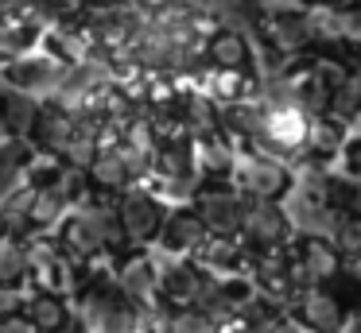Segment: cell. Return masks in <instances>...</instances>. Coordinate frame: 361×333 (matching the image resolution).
<instances>
[{
    "instance_id": "cell-3",
    "label": "cell",
    "mask_w": 361,
    "mask_h": 333,
    "mask_svg": "<svg viewBox=\"0 0 361 333\" xmlns=\"http://www.w3.org/2000/svg\"><path fill=\"white\" fill-rule=\"evenodd\" d=\"M299 167L272 151H257V147H245L241 159L233 170V186L245 194L249 201H288L295 190Z\"/></svg>"
},
{
    "instance_id": "cell-41",
    "label": "cell",
    "mask_w": 361,
    "mask_h": 333,
    "mask_svg": "<svg viewBox=\"0 0 361 333\" xmlns=\"http://www.w3.org/2000/svg\"><path fill=\"white\" fill-rule=\"evenodd\" d=\"M195 333H226V329H218V325H210V322H206V318H202V325H198Z\"/></svg>"
},
{
    "instance_id": "cell-18",
    "label": "cell",
    "mask_w": 361,
    "mask_h": 333,
    "mask_svg": "<svg viewBox=\"0 0 361 333\" xmlns=\"http://www.w3.org/2000/svg\"><path fill=\"white\" fill-rule=\"evenodd\" d=\"M20 314H24L39 333H74L78 329V310H74V302L63 299V294H47V291H39V287L27 294Z\"/></svg>"
},
{
    "instance_id": "cell-34",
    "label": "cell",
    "mask_w": 361,
    "mask_h": 333,
    "mask_svg": "<svg viewBox=\"0 0 361 333\" xmlns=\"http://www.w3.org/2000/svg\"><path fill=\"white\" fill-rule=\"evenodd\" d=\"M338 170H342V175H350L353 182H361V132L350 139V147L342 151V159H338Z\"/></svg>"
},
{
    "instance_id": "cell-21",
    "label": "cell",
    "mask_w": 361,
    "mask_h": 333,
    "mask_svg": "<svg viewBox=\"0 0 361 333\" xmlns=\"http://www.w3.org/2000/svg\"><path fill=\"white\" fill-rule=\"evenodd\" d=\"M198 268L214 279H229V275H249L252 268V252L241 244V237H210L206 248L198 252Z\"/></svg>"
},
{
    "instance_id": "cell-37",
    "label": "cell",
    "mask_w": 361,
    "mask_h": 333,
    "mask_svg": "<svg viewBox=\"0 0 361 333\" xmlns=\"http://www.w3.org/2000/svg\"><path fill=\"white\" fill-rule=\"evenodd\" d=\"M0 333H39L24 314H4L0 318Z\"/></svg>"
},
{
    "instance_id": "cell-29",
    "label": "cell",
    "mask_w": 361,
    "mask_h": 333,
    "mask_svg": "<svg viewBox=\"0 0 361 333\" xmlns=\"http://www.w3.org/2000/svg\"><path fill=\"white\" fill-rule=\"evenodd\" d=\"M326 116L350 124L353 132L361 128V82H357V77H342V82L334 85V93H330V113Z\"/></svg>"
},
{
    "instance_id": "cell-30",
    "label": "cell",
    "mask_w": 361,
    "mask_h": 333,
    "mask_svg": "<svg viewBox=\"0 0 361 333\" xmlns=\"http://www.w3.org/2000/svg\"><path fill=\"white\" fill-rule=\"evenodd\" d=\"M283 318H288V314H283L280 306H272L268 299H257L252 306H245L241 314H237V322L229 325L226 333H272Z\"/></svg>"
},
{
    "instance_id": "cell-2",
    "label": "cell",
    "mask_w": 361,
    "mask_h": 333,
    "mask_svg": "<svg viewBox=\"0 0 361 333\" xmlns=\"http://www.w3.org/2000/svg\"><path fill=\"white\" fill-rule=\"evenodd\" d=\"M252 39H257L260 54L272 58H299V54H314V31H311V12L303 4L272 8L260 12L252 23Z\"/></svg>"
},
{
    "instance_id": "cell-13",
    "label": "cell",
    "mask_w": 361,
    "mask_h": 333,
    "mask_svg": "<svg viewBox=\"0 0 361 333\" xmlns=\"http://www.w3.org/2000/svg\"><path fill=\"white\" fill-rule=\"evenodd\" d=\"M206 240H210V229L202 225V217L190 206H175L171 217H167V225H164V232H159L156 252L164 256V260H198Z\"/></svg>"
},
{
    "instance_id": "cell-1",
    "label": "cell",
    "mask_w": 361,
    "mask_h": 333,
    "mask_svg": "<svg viewBox=\"0 0 361 333\" xmlns=\"http://www.w3.org/2000/svg\"><path fill=\"white\" fill-rule=\"evenodd\" d=\"M353 314H361V294L353 291L345 271H342V279H334L326 287H311L291 306V322L303 333H345Z\"/></svg>"
},
{
    "instance_id": "cell-25",
    "label": "cell",
    "mask_w": 361,
    "mask_h": 333,
    "mask_svg": "<svg viewBox=\"0 0 361 333\" xmlns=\"http://www.w3.org/2000/svg\"><path fill=\"white\" fill-rule=\"evenodd\" d=\"M90 182H94V194H109V198H121V194L133 190L136 178H133L128 159L121 155V147H105L97 155V163L90 167Z\"/></svg>"
},
{
    "instance_id": "cell-4",
    "label": "cell",
    "mask_w": 361,
    "mask_h": 333,
    "mask_svg": "<svg viewBox=\"0 0 361 333\" xmlns=\"http://www.w3.org/2000/svg\"><path fill=\"white\" fill-rule=\"evenodd\" d=\"M117 209H121V225H125L128 244H133V252H140V248L159 244V232H164L175 206L152 186H133L128 194H121Z\"/></svg>"
},
{
    "instance_id": "cell-8",
    "label": "cell",
    "mask_w": 361,
    "mask_h": 333,
    "mask_svg": "<svg viewBox=\"0 0 361 333\" xmlns=\"http://www.w3.org/2000/svg\"><path fill=\"white\" fill-rule=\"evenodd\" d=\"M245 206H249V198L233 182H202L190 198V209L202 217L210 237H241Z\"/></svg>"
},
{
    "instance_id": "cell-28",
    "label": "cell",
    "mask_w": 361,
    "mask_h": 333,
    "mask_svg": "<svg viewBox=\"0 0 361 333\" xmlns=\"http://www.w3.org/2000/svg\"><path fill=\"white\" fill-rule=\"evenodd\" d=\"M51 190L59 194V198L66 201V206H86L90 198H94V182H90V170H82V167H71V163L63 159V167H59V175H55V182H51Z\"/></svg>"
},
{
    "instance_id": "cell-31",
    "label": "cell",
    "mask_w": 361,
    "mask_h": 333,
    "mask_svg": "<svg viewBox=\"0 0 361 333\" xmlns=\"http://www.w3.org/2000/svg\"><path fill=\"white\" fill-rule=\"evenodd\" d=\"M27 275V240H0V287H24Z\"/></svg>"
},
{
    "instance_id": "cell-24",
    "label": "cell",
    "mask_w": 361,
    "mask_h": 333,
    "mask_svg": "<svg viewBox=\"0 0 361 333\" xmlns=\"http://www.w3.org/2000/svg\"><path fill=\"white\" fill-rule=\"evenodd\" d=\"M43 51H47L51 58H59L66 70H74V66H86L97 54V46H94V39L86 35L82 23H55V27L47 31V39H43Z\"/></svg>"
},
{
    "instance_id": "cell-36",
    "label": "cell",
    "mask_w": 361,
    "mask_h": 333,
    "mask_svg": "<svg viewBox=\"0 0 361 333\" xmlns=\"http://www.w3.org/2000/svg\"><path fill=\"white\" fill-rule=\"evenodd\" d=\"M299 4H303L307 12H345V8H353L357 0H299Z\"/></svg>"
},
{
    "instance_id": "cell-33",
    "label": "cell",
    "mask_w": 361,
    "mask_h": 333,
    "mask_svg": "<svg viewBox=\"0 0 361 333\" xmlns=\"http://www.w3.org/2000/svg\"><path fill=\"white\" fill-rule=\"evenodd\" d=\"M334 244L342 248V256H345V260L361 256V213L338 217V225H334Z\"/></svg>"
},
{
    "instance_id": "cell-44",
    "label": "cell",
    "mask_w": 361,
    "mask_h": 333,
    "mask_svg": "<svg viewBox=\"0 0 361 333\" xmlns=\"http://www.w3.org/2000/svg\"><path fill=\"white\" fill-rule=\"evenodd\" d=\"M357 132H361V128H357Z\"/></svg>"
},
{
    "instance_id": "cell-19",
    "label": "cell",
    "mask_w": 361,
    "mask_h": 333,
    "mask_svg": "<svg viewBox=\"0 0 361 333\" xmlns=\"http://www.w3.org/2000/svg\"><path fill=\"white\" fill-rule=\"evenodd\" d=\"M78 116L66 113L59 101H43V116H39V128H35L32 144L39 147L43 155H51V159H63L66 151H71L74 136H78Z\"/></svg>"
},
{
    "instance_id": "cell-10",
    "label": "cell",
    "mask_w": 361,
    "mask_h": 333,
    "mask_svg": "<svg viewBox=\"0 0 361 333\" xmlns=\"http://www.w3.org/2000/svg\"><path fill=\"white\" fill-rule=\"evenodd\" d=\"M63 77H66V66L59 58H51L47 51L4 62V85H12L20 93H32L39 101H55L59 89H63Z\"/></svg>"
},
{
    "instance_id": "cell-9",
    "label": "cell",
    "mask_w": 361,
    "mask_h": 333,
    "mask_svg": "<svg viewBox=\"0 0 361 333\" xmlns=\"http://www.w3.org/2000/svg\"><path fill=\"white\" fill-rule=\"evenodd\" d=\"M311 113L303 108H272L268 105V120H264V136H260L257 151H272L288 163H303L307 159V139H311Z\"/></svg>"
},
{
    "instance_id": "cell-7",
    "label": "cell",
    "mask_w": 361,
    "mask_h": 333,
    "mask_svg": "<svg viewBox=\"0 0 361 333\" xmlns=\"http://www.w3.org/2000/svg\"><path fill=\"white\" fill-rule=\"evenodd\" d=\"M117 283L125 291V299L133 306H140L144 314L152 310H164L159 291H164V256L156 248H140V252H128L117 260Z\"/></svg>"
},
{
    "instance_id": "cell-14",
    "label": "cell",
    "mask_w": 361,
    "mask_h": 333,
    "mask_svg": "<svg viewBox=\"0 0 361 333\" xmlns=\"http://www.w3.org/2000/svg\"><path fill=\"white\" fill-rule=\"evenodd\" d=\"M206 70H229V74H260V46L252 31L218 27L206 43Z\"/></svg>"
},
{
    "instance_id": "cell-12",
    "label": "cell",
    "mask_w": 361,
    "mask_h": 333,
    "mask_svg": "<svg viewBox=\"0 0 361 333\" xmlns=\"http://www.w3.org/2000/svg\"><path fill=\"white\" fill-rule=\"evenodd\" d=\"M249 279H252V287H257L260 299H268L272 306H280L283 314H291V306L299 302L295 271H291V248H288V252H264V256H252Z\"/></svg>"
},
{
    "instance_id": "cell-15",
    "label": "cell",
    "mask_w": 361,
    "mask_h": 333,
    "mask_svg": "<svg viewBox=\"0 0 361 333\" xmlns=\"http://www.w3.org/2000/svg\"><path fill=\"white\" fill-rule=\"evenodd\" d=\"M206 283H210V275L195 260H164V291H159V302L171 314L198 310V299H202Z\"/></svg>"
},
{
    "instance_id": "cell-22",
    "label": "cell",
    "mask_w": 361,
    "mask_h": 333,
    "mask_svg": "<svg viewBox=\"0 0 361 333\" xmlns=\"http://www.w3.org/2000/svg\"><path fill=\"white\" fill-rule=\"evenodd\" d=\"M39 116H43V101L39 97L4 85V93H0V128H4V136L32 139L35 128H39Z\"/></svg>"
},
{
    "instance_id": "cell-32",
    "label": "cell",
    "mask_w": 361,
    "mask_h": 333,
    "mask_svg": "<svg viewBox=\"0 0 361 333\" xmlns=\"http://www.w3.org/2000/svg\"><path fill=\"white\" fill-rule=\"evenodd\" d=\"M326 198H330V206H334L338 217L361 213V182H353V178L342 175L338 167H330V175H326Z\"/></svg>"
},
{
    "instance_id": "cell-6",
    "label": "cell",
    "mask_w": 361,
    "mask_h": 333,
    "mask_svg": "<svg viewBox=\"0 0 361 333\" xmlns=\"http://www.w3.org/2000/svg\"><path fill=\"white\" fill-rule=\"evenodd\" d=\"M27 275L39 291L63 294V299H78L82 291V268L59 248L51 237H32L27 240Z\"/></svg>"
},
{
    "instance_id": "cell-23",
    "label": "cell",
    "mask_w": 361,
    "mask_h": 333,
    "mask_svg": "<svg viewBox=\"0 0 361 333\" xmlns=\"http://www.w3.org/2000/svg\"><path fill=\"white\" fill-rule=\"evenodd\" d=\"M195 159H198V170H202L206 182H233V170H237V159H241V147L233 144V136H229V132H221V136L195 139Z\"/></svg>"
},
{
    "instance_id": "cell-39",
    "label": "cell",
    "mask_w": 361,
    "mask_h": 333,
    "mask_svg": "<svg viewBox=\"0 0 361 333\" xmlns=\"http://www.w3.org/2000/svg\"><path fill=\"white\" fill-rule=\"evenodd\" d=\"M249 8H257V12H272V8H288V4H299V0H245Z\"/></svg>"
},
{
    "instance_id": "cell-11",
    "label": "cell",
    "mask_w": 361,
    "mask_h": 333,
    "mask_svg": "<svg viewBox=\"0 0 361 333\" xmlns=\"http://www.w3.org/2000/svg\"><path fill=\"white\" fill-rule=\"evenodd\" d=\"M55 240H59V248L78 263V268H90V263H97V260H113L109 240H105V229H102V221L94 217L90 206L74 209V213L66 217V225L59 229Z\"/></svg>"
},
{
    "instance_id": "cell-35",
    "label": "cell",
    "mask_w": 361,
    "mask_h": 333,
    "mask_svg": "<svg viewBox=\"0 0 361 333\" xmlns=\"http://www.w3.org/2000/svg\"><path fill=\"white\" fill-rule=\"evenodd\" d=\"M342 23H345V39H350V43H361V0L342 12Z\"/></svg>"
},
{
    "instance_id": "cell-40",
    "label": "cell",
    "mask_w": 361,
    "mask_h": 333,
    "mask_svg": "<svg viewBox=\"0 0 361 333\" xmlns=\"http://www.w3.org/2000/svg\"><path fill=\"white\" fill-rule=\"evenodd\" d=\"M272 333H303V329H299V325H295V322H291V314H288V318H283V322H280V325H276V329H272Z\"/></svg>"
},
{
    "instance_id": "cell-16",
    "label": "cell",
    "mask_w": 361,
    "mask_h": 333,
    "mask_svg": "<svg viewBox=\"0 0 361 333\" xmlns=\"http://www.w3.org/2000/svg\"><path fill=\"white\" fill-rule=\"evenodd\" d=\"M291 256H295V263L311 275L314 287L334 283L345 271V256H342V248L334 244V237H295Z\"/></svg>"
},
{
    "instance_id": "cell-17",
    "label": "cell",
    "mask_w": 361,
    "mask_h": 333,
    "mask_svg": "<svg viewBox=\"0 0 361 333\" xmlns=\"http://www.w3.org/2000/svg\"><path fill=\"white\" fill-rule=\"evenodd\" d=\"M357 136V132L350 128V124L334 120V116H314L311 120V139H307V159L299 163V167H338V159H342V151L350 147V139Z\"/></svg>"
},
{
    "instance_id": "cell-43",
    "label": "cell",
    "mask_w": 361,
    "mask_h": 333,
    "mask_svg": "<svg viewBox=\"0 0 361 333\" xmlns=\"http://www.w3.org/2000/svg\"><path fill=\"white\" fill-rule=\"evenodd\" d=\"M94 4H121V0H90V8H94Z\"/></svg>"
},
{
    "instance_id": "cell-26",
    "label": "cell",
    "mask_w": 361,
    "mask_h": 333,
    "mask_svg": "<svg viewBox=\"0 0 361 333\" xmlns=\"http://www.w3.org/2000/svg\"><path fill=\"white\" fill-rule=\"evenodd\" d=\"M71 213H74V206H66L51 186H47V190H39V194H35V201H32V213H27V221H32V237H51V240H55Z\"/></svg>"
},
{
    "instance_id": "cell-38",
    "label": "cell",
    "mask_w": 361,
    "mask_h": 333,
    "mask_svg": "<svg viewBox=\"0 0 361 333\" xmlns=\"http://www.w3.org/2000/svg\"><path fill=\"white\" fill-rule=\"evenodd\" d=\"M345 279L353 283V291L361 294V256H353V260H345Z\"/></svg>"
},
{
    "instance_id": "cell-42",
    "label": "cell",
    "mask_w": 361,
    "mask_h": 333,
    "mask_svg": "<svg viewBox=\"0 0 361 333\" xmlns=\"http://www.w3.org/2000/svg\"><path fill=\"white\" fill-rule=\"evenodd\" d=\"M345 333H361V314H353V322L345 325Z\"/></svg>"
},
{
    "instance_id": "cell-5",
    "label": "cell",
    "mask_w": 361,
    "mask_h": 333,
    "mask_svg": "<svg viewBox=\"0 0 361 333\" xmlns=\"http://www.w3.org/2000/svg\"><path fill=\"white\" fill-rule=\"evenodd\" d=\"M299 229L291 221L283 201H249L245 206V221H241V244L252 256L264 252H288L295 244Z\"/></svg>"
},
{
    "instance_id": "cell-27",
    "label": "cell",
    "mask_w": 361,
    "mask_h": 333,
    "mask_svg": "<svg viewBox=\"0 0 361 333\" xmlns=\"http://www.w3.org/2000/svg\"><path fill=\"white\" fill-rule=\"evenodd\" d=\"M43 39H47V27H39V23L4 20V27H0V54H4V62H16L24 54L43 51Z\"/></svg>"
},
{
    "instance_id": "cell-20",
    "label": "cell",
    "mask_w": 361,
    "mask_h": 333,
    "mask_svg": "<svg viewBox=\"0 0 361 333\" xmlns=\"http://www.w3.org/2000/svg\"><path fill=\"white\" fill-rule=\"evenodd\" d=\"M39 147L32 139H16V136H0V198L4 194H16L24 186H32L35 163H39Z\"/></svg>"
}]
</instances>
